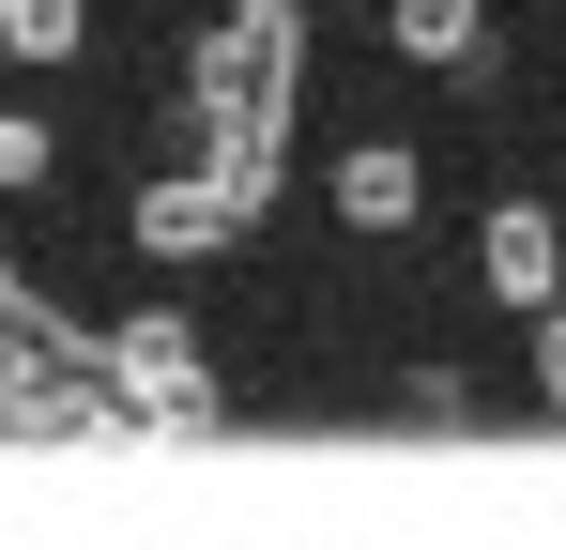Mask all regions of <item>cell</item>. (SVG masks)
<instances>
[{
    "mask_svg": "<svg viewBox=\"0 0 566 550\" xmlns=\"http://www.w3.org/2000/svg\"><path fill=\"white\" fill-rule=\"evenodd\" d=\"M0 429L15 444H93V429H123V398H107V337H31V352H0Z\"/></svg>",
    "mask_w": 566,
    "mask_h": 550,
    "instance_id": "2",
    "label": "cell"
},
{
    "mask_svg": "<svg viewBox=\"0 0 566 550\" xmlns=\"http://www.w3.org/2000/svg\"><path fill=\"white\" fill-rule=\"evenodd\" d=\"M107 398H123V429H214V367L169 306H138L123 337H107Z\"/></svg>",
    "mask_w": 566,
    "mask_h": 550,
    "instance_id": "3",
    "label": "cell"
},
{
    "mask_svg": "<svg viewBox=\"0 0 566 550\" xmlns=\"http://www.w3.org/2000/svg\"><path fill=\"white\" fill-rule=\"evenodd\" d=\"M185 92H199V169L261 214L276 169H291V107H306V0H230L199 31Z\"/></svg>",
    "mask_w": 566,
    "mask_h": 550,
    "instance_id": "1",
    "label": "cell"
},
{
    "mask_svg": "<svg viewBox=\"0 0 566 550\" xmlns=\"http://www.w3.org/2000/svg\"><path fill=\"white\" fill-rule=\"evenodd\" d=\"M413 199H429V183H413L398 138H353V154H337V214H353V230H413Z\"/></svg>",
    "mask_w": 566,
    "mask_h": 550,
    "instance_id": "6",
    "label": "cell"
},
{
    "mask_svg": "<svg viewBox=\"0 0 566 550\" xmlns=\"http://www.w3.org/2000/svg\"><path fill=\"white\" fill-rule=\"evenodd\" d=\"M474 261H490V290H505V306H536V321H552V306H566V230H552V214H536V199H505Z\"/></svg>",
    "mask_w": 566,
    "mask_h": 550,
    "instance_id": "5",
    "label": "cell"
},
{
    "mask_svg": "<svg viewBox=\"0 0 566 550\" xmlns=\"http://www.w3.org/2000/svg\"><path fill=\"white\" fill-rule=\"evenodd\" d=\"M15 183H46V123H31V107H0V199H15Z\"/></svg>",
    "mask_w": 566,
    "mask_h": 550,
    "instance_id": "10",
    "label": "cell"
},
{
    "mask_svg": "<svg viewBox=\"0 0 566 550\" xmlns=\"http://www.w3.org/2000/svg\"><path fill=\"white\" fill-rule=\"evenodd\" d=\"M536 382H552V413H566V306L536 321Z\"/></svg>",
    "mask_w": 566,
    "mask_h": 550,
    "instance_id": "11",
    "label": "cell"
},
{
    "mask_svg": "<svg viewBox=\"0 0 566 550\" xmlns=\"http://www.w3.org/2000/svg\"><path fill=\"white\" fill-rule=\"evenodd\" d=\"M382 15H398L413 62H474V31H490V0H382Z\"/></svg>",
    "mask_w": 566,
    "mask_h": 550,
    "instance_id": "8",
    "label": "cell"
},
{
    "mask_svg": "<svg viewBox=\"0 0 566 550\" xmlns=\"http://www.w3.org/2000/svg\"><path fill=\"white\" fill-rule=\"evenodd\" d=\"M123 230H138L154 261H214V245L245 230V199H230L214 169H169V183H138V214H123Z\"/></svg>",
    "mask_w": 566,
    "mask_h": 550,
    "instance_id": "4",
    "label": "cell"
},
{
    "mask_svg": "<svg viewBox=\"0 0 566 550\" xmlns=\"http://www.w3.org/2000/svg\"><path fill=\"white\" fill-rule=\"evenodd\" d=\"M31 337H62V306H46V290H31V275L0 261V352H31Z\"/></svg>",
    "mask_w": 566,
    "mask_h": 550,
    "instance_id": "9",
    "label": "cell"
},
{
    "mask_svg": "<svg viewBox=\"0 0 566 550\" xmlns=\"http://www.w3.org/2000/svg\"><path fill=\"white\" fill-rule=\"evenodd\" d=\"M93 0H0V62H77Z\"/></svg>",
    "mask_w": 566,
    "mask_h": 550,
    "instance_id": "7",
    "label": "cell"
}]
</instances>
